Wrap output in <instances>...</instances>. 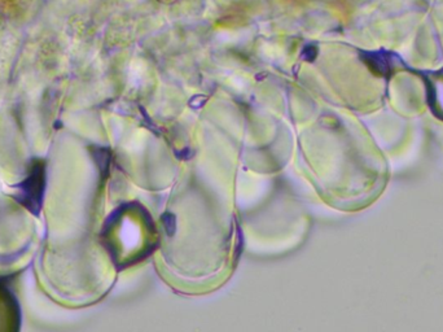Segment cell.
Listing matches in <instances>:
<instances>
[{
	"label": "cell",
	"instance_id": "cell-1",
	"mask_svg": "<svg viewBox=\"0 0 443 332\" xmlns=\"http://www.w3.org/2000/svg\"><path fill=\"white\" fill-rule=\"evenodd\" d=\"M162 225H163V229H165L166 233L169 236H172L176 231V218L174 214L171 213H165L162 216Z\"/></svg>",
	"mask_w": 443,
	"mask_h": 332
}]
</instances>
